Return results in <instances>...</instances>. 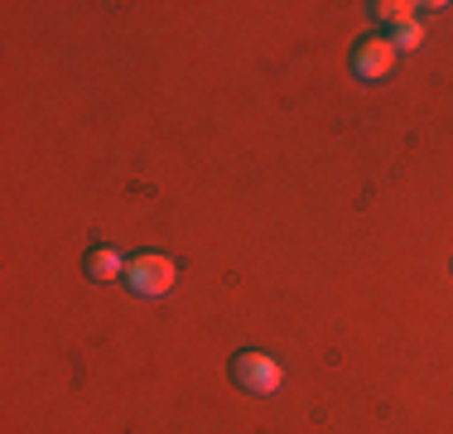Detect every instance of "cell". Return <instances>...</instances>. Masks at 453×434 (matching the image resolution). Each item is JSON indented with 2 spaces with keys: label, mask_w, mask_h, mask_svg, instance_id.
<instances>
[{
  "label": "cell",
  "mask_w": 453,
  "mask_h": 434,
  "mask_svg": "<svg viewBox=\"0 0 453 434\" xmlns=\"http://www.w3.org/2000/svg\"><path fill=\"white\" fill-rule=\"evenodd\" d=\"M174 260L169 256H159V252H140L126 260V275H121V285L131 290L135 299H159V295H169L174 290Z\"/></svg>",
  "instance_id": "1"
},
{
  "label": "cell",
  "mask_w": 453,
  "mask_h": 434,
  "mask_svg": "<svg viewBox=\"0 0 453 434\" xmlns=\"http://www.w3.org/2000/svg\"><path fill=\"white\" fill-rule=\"evenodd\" d=\"M232 386L246 391V396H275V391L285 386V372H280V362L271 353L242 347V353L232 357Z\"/></svg>",
  "instance_id": "2"
},
{
  "label": "cell",
  "mask_w": 453,
  "mask_h": 434,
  "mask_svg": "<svg viewBox=\"0 0 453 434\" xmlns=\"http://www.w3.org/2000/svg\"><path fill=\"white\" fill-rule=\"evenodd\" d=\"M348 68H352V78H357V82H381L386 73L395 68V43H391V35H366V39H357Z\"/></svg>",
  "instance_id": "3"
},
{
  "label": "cell",
  "mask_w": 453,
  "mask_h": 434,
  "mask_svg": "<svg viewBox=\"0 0 453 434\" xmlns=\"http://www.w3.org/2000/svg\"><path fill=\"white\" fill-rule=\"evenodd\" d=\"M82 275H88L92 285H106V280L126 275V260H121V252H111V246H92L88 260H82Z\"/></svg>",
  "instance_id": "4"
},
{
  "label": "cell",
  "mask_w": 453,
  "mask_h": 434,
  "mask_svg": "<svg viewBox=\"0 0 453 434\" xmlns=\"http://www.w3.org/2000/svg\"><path fill=\"white\" fill-rule=\"evenodd\" d=\"M366 10H372V19L401 29V25H415V10L419 5H410V0H376V5H366Z\"/></svg>",
  "instance_id": "5"
},
{
  "label": "cell",
  "mask_w": 453,
  "mask_h": 434,
  "mask_svg": "<svg viewBox=\"0 0 453 434\" xmlns=\"http://www.w3.org/2000/svg\"><path fill=\"white\" fill-rule=\"evenodd\" d=\"M419 39H425V29H419V19H415V25H401V29H391V43H395V53H415V49H419Z\"/></svg>",
  "instance_id": "6"
}]
</instances>
